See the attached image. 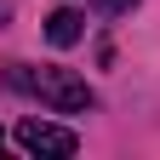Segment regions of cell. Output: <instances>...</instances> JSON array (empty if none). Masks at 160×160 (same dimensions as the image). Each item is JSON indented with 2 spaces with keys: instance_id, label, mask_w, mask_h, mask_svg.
Returning a JSON list of instances; mask_svg holds the SVG:
<instances>
[{
  "instance_id": "4",
  "label": "cell",
  "mask_w": 160,
  "mask_h": 160,
  "mask_svg": "<svg viewBox=\"0 0 160 160\" xmlns=\"http://www.w3.org/2000/svg\"><path fill=\"white\" fill-rule=\"evenodd\" d=\"M103 6H109V12H132L137 0H103Z\"/></svg>"
},
{
  "instance_id": "3",
  "label": "cell",
  "mask_w": 160,
  "mask_h": 160,
  "mask_svg": "<svg viewBox=\"0 0 160 160\" xmlns=\"http://www.w3.org/2000/svg\"><path fill=\"white\" fill-rule=\"evenodd\" d=\"M80 34H86V17H80L74 6H63V12L46 17V40H52V46H74Z\"/></svg>"
},
{
  "instance_id": "2",
  "label": "cell",
  "mask_w": 160,
  "mask_h": 160,
  "mask_svg": "<svg viewBox=\"0 0 160 160\" xmlns=\"http://www.w3.org/2000/svg\"><path fill=\"white\" fill-rule=\"evenodd\" d=\"M17 143H23L29 154H74L80 149V137L69 132V126H52V120H17Z\"/></svg>"
},
{
  "instance_id": "1",
  "label": "cell",
  "mask_w": 160,
  "mask_h": 160,
  "mask_svg": "<svg viewBox=\"0 0 160 160\" xmlns=\"http://www.w3.org/2000/svg\"><path fill=\"white\" fill-rule=\"evenodd\" d=\"M12 86L40 92V103H52L57 114H86V109H92V86H86L80 74H69V69H17Z\"/></svg>"
}]
</instances>
